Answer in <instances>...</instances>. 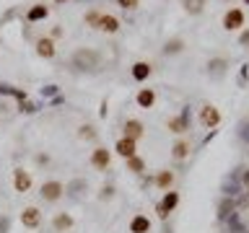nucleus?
<instances>
[{
    "instance_id": "nucleus-1",
    "label": "nucleus",
    "mask_w": 249,
    "mask_h": 233,
    "mask_svg": "<svg viewBox=\"0 0 249 233\" xmlns=\"http://www.w3.org/2000/svg\"><path fill=\"white\" fill-rule=\"evenodd\" d=\"M101 62H104L101 52L91 50V47H78V50L70 54V65L75 70H81V73H96L101 67Z\"/></svg>"
},
{
    "instance_id": "nucleus-2",
    "label": "nucleus",
    "mask_w": 249,
    "mask_h": 233,
    "mask_svg": "<svg viewBox=\"0 0 249 233\" xmlns=\"http://www.w3.org/2000/svg\"><path fill=\"white\" fill-rule=\"evenodd\" d=\"M39 194H42L44 202H57L65 197V184L57 182V179H50V182L42 184V189H39Z\"/></svg>"
},
{
    "instance_id": "nucleus-3",
    "label": "nucleus",
    "mask_w": 249,
    "mask_h": 233,
    "mask_svg": "<svg viewBox=\"0 0 249 233\" xmlns=\"http://www.w3.org/2000/svg\"><path fill=\"white\" fill-rule=\"evenodd\" d=\"M177 205H179V192L169 189V192H163L161 202L156 205V213H159V217H161V220H166V217H169V213H174V210H177Z\"/></svg>"
},
{
    "instance_id": "nucleus-4",
    "label": "nucleus",
    "mask_w": 249,
    "mask_h": 233,
    "mask_svg": "<svg viewBox=\"0 0 249 233\" xmlns=\"http://www.w3.org/2000/svg\"><path fill=\"white\" fill-rule=\"evenodd\" d=\"M200 124L205 130H215L218 124H221V109L213 106V104L200 106Z\"/></svg>"
},
{
    "instance_id": "nucleus-5",
    "label": "nucleus",
    "mask_w": 249,
    "mask_h": 233,
    "mask_svg": "<svg viewBox=\"0 0 249 233\" xmlns=\"http://www.w3.org/2000/svg\"><path fill=\"white\" fill-rule=\"evenodd\" d=\"M166 127H169V132H177V135H182V132L190 130V106H184L177 116H171L166 122Z\"/></svg>"
},
{
    "instance_id": "nucleus-6",
    "label": "nucleus",
    "mask_w": 249,
    "mask_h": 233,
    "mask_svg": "<svg viewBox=\"0 0 249 233\" xmlns=\"http://www.w3.org/2000/svg\"><path fill=\"white\" fill-rule=\"evenodd\" d=\"M244 26V11L241 8H229L223 13V29L226 31H239Z\"/></svg>"
},
{
    "instance_id": "nucleus-7",
    "label": "nucleus",
    "mask_w": 249,
    "mask_h": 233,
    "mask_svg": "<svg viewBox=\"0 0 249 233\" xmlns=\"http://www.w3.org/2000/svg\"><path fill=\"white\" fill-rule=\"evenodd\" d=\"M208 75L213 78V81H221V78L229 73V67H231V62L226 60V57H210L208 60Z\"/></svg>"
},
{
    "instance_id": "nucleus-8",
    "label": "nucleus",
    "mask_w": 249,
    "mask_h": 233,
    "mask_svg": "<svg viewBox=\"0 0 249 233\" xmlns=\"http://www.w3.org/2000/svg\"><path fill=\"white\" fill-rule=\"evenodd\" d=\"M21 225L23 228H29V231H36L39 225H42V213H39V207H23V213H21Z\"/></svg>"
},
{
    "instance_id": "nucleus-9",
    "label": "nucleus",
    "mask_w": 249,
    "mask_h": 233,
    "mask_svg": "<svg viewBox=\"0 0 249 233\" xmlns=\"http://www.w3.org/2000/svg\"><path fill=\"white\" fill-rule=\"evenodd\" d=\"M109 163H112V153H109L107 148H101V145L93 148V150H91V166L96 171H107Z\"/></svg>"
},
{
    "instance_id": "nucleus-10",
    "label": "nucleus",
    "mask_w": 249,
    "mask_h": 233,
    "mask_svg": "<svg viewBox=\"0 0 249 233\" xmlns=\"http://www.w3.org/2000/svg\"><path fill=\"white\" fill-rule=\"evenodd\" d=\"M114 150L117 155H122L124 161L132 158V155H138V140H130V137H120L114 143Z\"/></svg>"
},
{
    "instance_id": "nucleus-11",
    "label": "nucleus",
    "mask_w": 249,
    "mask_h": 233,
    "mask_svg": "<svg viewBox=\"0 0 249 233\" xmlns=\"http://www.w3.org/2000/svg\"><path fill=\"white\" fill-rule=\"evenodd\" d=\"M36 54H39L42 60H52L54 54H57L54 39H50V36H39V39H36Z\"/></svg>"
},
{
    "instance_id": "nucleus-12",
    "label": "nucleus",
    "mask_w": 249,
    "mask_h": 233,
    "mask_svg": "<svg viewBox=\"0 0 249 233\" xmlns=\"http://www.w3.org/2000/svg\"><path fill=\"white\" fill-rule=\"evenodd\" d=\"M151 73H153V65H151V62H145V60H140V62H135V65L130 67V75H132V81H135V83L148 81Z\"/></svg>"
},
{
    "instance_id": "nucleus-13",
    "label": "nucleus",
    "mask_w": 249,
    "mask_h": 233,
    "mask_svg": "<svg viewBox=\"0 0 249 233\" xmlns=\"http://www.w3.org/2000/svg\"><path fill=\"white\" fill-rule=\"evenodd\" d=\"M13 189L16 192H29L31 189V174L23 168H13Z\"/></svg>"
},
{
    "instance_id": "nucleus-14",
    "label": "nucleus",
    "mask_w": 249,
    "mask_h": 233,
    "mask_svg": "<svg viewBox=\"0 0 249 233\" xmlns=\"http://www.w3.org/2000/svg\"><path fill=\"white\" fill-rule=\"evenodd\" d=\"M120 18H117V16H112V13H101V18H99V31H104V34H117V31H120Z\"/></svg>"
},
{
    "instance_id": "nucleus-15",
    "label": "nucleus",
    "mask_w": 249,
    "mask_h": 233,
    "mask_svg": "<svg viewBox=\"0 0 249 233\" xmlns=\"http://www.w3.org/2000/svg\"><path fill=\"white\" fill-rule=\"evenodd\" d=\"M184 39L182 36H174V39H166L163 42V47H161V54H166V57H174V54H179V52H184Z\"/></svg>"
},
{
    "instance_id": "nucleus-16",
    "label": "nucleus",
    "mask_w": 249,
    "mask_h": 233,
    "mask_svg": "<svg viewBox=\"0 0 249 233\" xmlns=\"http://www.w3.org/2000/svg\"><path fill=\"white\" fill-rule=\"evenodd\" d=\"M130 233H151V217L143 215V213L132 215V220H130Z\"/></svg>"
},
{
    "instance_id": "nucleus-17",
    "label": "nucleus",
    "mask_w": 249,
    "mask_h": 233,
    "mask_svg": "<svg viewBox=\"0 0 249 233\" xmlns=\"http://www.w3.org/2000/svg\"><path fill=\"white\" fill-rule=\"evenodd\" d=\"M75 225V220H73V215L70 213H57L52 217V228L57 231V233H65V231H70Z\"/></svg>"
},
{
    "instance_id": "nucleus-18",
    "label": "nucleus",
    "mask_w": 249,
    "mask_h": 233,
    "mask_svg": "<svg viewBox=\"0 0 249 233\" xmlns=\"http://www.w3.org/2000/svg\"><path fill=\"white\" fill-rule=\"evenodd\" d=\"M122 130H124L122 137H130V140H140V137H143V132H145V127H143V122H140V119H127Z\"/></svg>"
},
{
    "instance_id": "nucleus-19",
    "label": "nucleus",
    "mask_w": 249,
    "mask_h": 233,
    "mask_svg": "<svg viewBox=\"0 0 249 233\" xmlns=\"http://www.w3.org/2000/svg\"><path fill=\"white\" fill-rule=\"evenodd\" d=\"M83 192H89V182H86V179H81V176L73 179V182H70V184L65 186V194H68L70 200H78Z\"/></svg>"
},
{
    "instance_id": "nucleus-20",
    "label": "nucleus",
    "mask_w": 249,
    "mask_h": 233,
    "mask_svg": "<svg viewBox=\"0 0 249 233\" xmlns=\"http://www.w3.org/2000/svg\"><path fill=\"white\" fill-rule=\"evenodd\" d=\"M47 16H50V8H47L44 3H36L26 11V23H39V21H44Z\"/></svg>"
},
{
    "instance_id": "nucleus-21",
    "label": "nucleus",
    "mask_w": 249,
    "mask_h": 233,
    "mask_svg": "<svg viewBox=\"0 0 249 233\" xmlns=\"http://www.w3.org/2000/svg\"><path fill=\"white\" fill-rule=\"evenodd\" d=\"M135 104H138L140 109H153V104H156V91H153V88H140L138 96H135Z\"/></svg>"
},
{
    "instance_id": "nucleus-22",
    "label": "nucleus",
    "mask_w": 249,
    "mask_h": 233,
    "mask_svg": "<svg viewBox=\"0 0 249 233\" xmlns=\"http://www.w3.org/2000/svg\"><path fill=\"white\" fill-rule=\"evenodd\" d=\"M190 150H192V148H190V140L179 137L177 143L171 145V158H174V161H184L187 155H190Z\"/></svg>"
},
{
    "instance_id": "nucleus-23",
    "label": "nucleus",
    "mask_w": 249,
    "mask_h": 233,
    "mask_svg": "<svg viewBox=\"0 0 249 233\" xmlns=\"http://www.w3.org/2000/svg\"><path fill=\"white\" fill-rule=\"evenodd\" d=\"M153 182H156V186H159L161 192H169V189H171V184H174V171H169V168L159 171Z\"/></svg>"
},
{
    "instance_id": "nucleus-24",
    "label": "nucleus",
    "mask_w": 249,
    "mask_h": 233,
    "mask_svg": "<svg viewBox=\"0 0 249 233\" xmlns=\"http://www.w3.org/2000/svg\"><path fill=\"white\" fill-rule=\"evenodd\" d=\"M233 213H236V202H233V197H223L221 205H218V217L226 220V217L233 215Z\"/></svg>"
},
{
    "instance_id": "nucleus-25",
    "label": "nucleus",
    "mask_w": 249,
    "mask_h": 233,
    "mask_svg": "<svg viewBox=\"0 0 249 233\" xmlns=\"http://www.w3.org/2000/svg\"><path fill=\"white\" fill-rule=\"evenodd\" d=\"M182 8L190 16H200L202 11H205V0H182Z\"/></svg>"
},
{
    "instance_id": "nucleus-26",
    "label": "nucleus",
    "mask_w": 249,
    "mask_h": 233,
    "mask_svg": "<svg viewBox=\"0 0 249 233\" xmlns=\"http://www.w3.org/2000/svg\"><path fill=\"white\" fill-rule=\"evenodd\" d=\"M78 137H81V140H96L99 132H96L93 124H81V127H78Z\"/></svg>"
},
{
    "instance_id": "nucleus-27",
    "label": "nucleus",
    "mask_w": 249,
    "mask_h": 233,
    "mask_svg": "<svg viewBox=\"0 0 249 233\" xmlns=\"http://www.w3.org/2000/svg\"><path fill=\"white\" fill-rule=\"evenodd\" d=\"M127 171H132V174H143V171H145V161L140 158V155H132V158H127Z\"/></svg>"
},
{
    "instance_id": "nucleus-28",
    "label": "nucleus",
    "mask_w": 249,
    "mask_h": 233,
    "mask_svg": "<svg viewBox=\"0 0 249 233\" xmlns=\"http://www.w3.org/2000/svg\"><path fill=\"white\" fill-rule=\"evenodd\" d=\"M99 18H101V11H89L83 16V23L86 26H91V29H96L99 26Z\"/></svg>"
},
{
    "instance_id": "nucleus-29",
    "label": "nucleus",
    "mask_w": 249,
    "mask_h": 233,
    "mask_svg": "<svg viewBox=\"0 0 249 233\" xmlns=\"http://www.w3.org/2000/svg\"><path fill=\"white\" fill-rule=\"evenodd\" d=\"M239 184H236V179H226L223 182V197H233V194H239Z\"/></svg>"
},
{
    "instance_id": "nucleus-30",
    "label": "nucleus",
    "mask_w": 249,
    "mask_h": 233,
    "mask_svg": "<svg viewBox=\"0 0 249 233\" xmlns=\"http://www.w3.org/2000/svg\"><path fill=\"white\" fill-rule=\"evenodd\" d=\"M114 192H117V189H114V184H104V186H101V192H99V200H101V202L112 200V197H114Z\"/></svg>"
},
{
    "instance_id": "nucleus-31",
    "label": "nucleus",
    "mask_w": 249,
    "mask_h": 233,
    "mask_svg": "<svg viewBox=\"0 0 249 233\" xmlns=\"http://www.w3.org/2000/svg\"><path fill=\"white\" fill-rule=\"evenodd\" d=\"M117 5H120L122 11H135L140 5V0H117Z\"/></svg>"
},
{
    "instance_id": "nucleus-32",
    "label": "nucleus",
    "mask_w": 249,
    "mask_h": 233,
    "mask_svg": "<svg viewBox=\"0 0 249 233\" xmlns=\"http://www.w3.org/2000/svg\"><path fill=\"white\" fill-rule=\"evenodd\" d=\"M239 137L244 140V143H249V122H241L239 124Z\"/></svg>"
},
{
    "instance_id": "nucleus-33",
    "label": "nucleus",
    "mask_w": 249,
    "mask_h": 233,
    "mask_svg": "<svg viewBox=\"0 0 249 233\" xmlns=\"http://www.w3.org/2000/svg\"><path fill=\"white\" fill-rule=\"evenodd\" d=\"M0 233H11V217L0 215Z\"/></svg>"
},
{
    "instance_id": "nucleus-34",
    "label": "nucleus",
    "mask_w": 249,
    "mask_h": 233,
    "mask_svg": "<svg viewBox=\"0 0 249 233\" xmlns=\"http://www.w3.org/2000/svg\"><path fill=\"white\" fill-rule=\"evenodd\" d=\"M241 174H239V182H241V186L249 192V168H239Z\"/></svg>"
},
{
    "instance_id": "nucleus-35",
    "label": "nucleus",
    "mask_w": 249,
    "mask_h": 233,
    "mask_svg": "<svg viewBox=\"0 0 249 233\" xmlns=\"http://www.w3.org/2000/svg\"><path fill=\"white\" fill-rule=\"evenodd\" d=\"M239 47H244V50H249V29H244L239 34Z\"/></svg>"
},
{
    "instance_id": "nucleus-36",
    "label": "nucleus",
    "mask_w": 249,
    "mask_h": 233,
    "mask_svg": "<svg viewBox=\"0 0 249 233\" xmlns=\"http://www.w3.org/2000/svg\"><path fill=\"white\" fill-rule=\"evenodd\" d=\"M54 93H57V85H44V88H42V96H44V99L54 96Z\"/></svg>"
},
{
    "instance_id": "nucleus-37",
    "label": "nucleus",
    "mask_w": 249,
    "mask_h": 233,
    "mask_svg": "<svg viewBox=\"0 0 249 233\" xmlns=\"http://www.w3.org/2000/svg\"><path fill=\"white\" fill-rule=\"evenodd\" d=\"M21 112H26V114H31V112H36V104H29V101H21Z\"/></svg>"
},
{
    "instance_id": "nucleus-38",
    "label": "nucleus",
    "mask_w": 249,
    "mask_h": 233,
    "mask_svg": "<svg viewBox=\"0 0 249 233\" xmlns=\"http://www.w3.org/2000/svg\"><path fill=\"white\" fill-rule=\"evenodd\" d=\"M57 36H62V29H52V36L50 39H57Z\"/></svg>"
},
{
    "instance_id": "nucleus-39",
    "label": "nucleus",
    "mask_w": 249,
    "mask_h": 233,
    "mask_svg": "<svg viewBox=\"0 0 249 233\" xmlns=\"http://www.w3.org/2000/svg\"><path fill=\"white\" fill-rule=\"evenodd\" d=\"M54 3H68V0H54Z\"/></svg>"
},
{
    "instance_id": "nucleus-40",
    "label": "nucleus",
    "mask_w": 249,
    "mask_h": 233,
    "mask_svg": "<svg viewBox=\"0 0 249 233\" xmlns=\"http://www.w3.org/2000/svg\"><path fill=\"white\" fill-rule=\"evenodd\" d=\"M244 3H247V5H249V0H244Z\"/></svg>"
}]
</instances>
